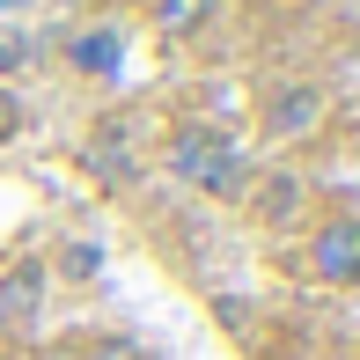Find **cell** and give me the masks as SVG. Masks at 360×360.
I'll use <instances>...</instances> for the list:
<instances>
[{"instance_id": "cell-1", "label": "cell", "mask_w": 360, "mask_h": 360, "mask_svg": "<svg viewBox=\"0 0 360 360\" xmlns=\"http://www.w3.org/2000/svg\"><path fill=\"white\" fill-rule=\"evenodd\" d=\"M169 169L184 176V184L214 191V199H236L243 191V147L214 133V125H184V133L169 140Z\"/></svg>"}, {"instance_id": "cell-2", "label": "cell", "mask_w": 360, "mask_h": 360, "mask_svg": "<svg viewBox=\"0 0 360 360\" xmlns=\"http://www.w3.org/2000/svg\"><path fill=\"white\" fill-rule=\"evenodd\" d=\"M309 272H316L323 287H360V221L353 214L323 221L316 236H309Z\"/></svg>"}, {"instance_id": "cell-3", "label": "cell", "mask_w": 360, "mask_h": 360, "mask_svg": "<svg viewBox=\"0 0 360 360\" xmlns=\"http://www.w3.org/2000/svg\"><path fill=\"white\" fill-rule=\"evenodd\" d=\"M44 316V265L37 257H15L0 272V331H30Z\"/></svg>"}, {"instance_id": "cell-4", "label": "cell", "mask_w": 360, "mask_h": 360, "mask_svg": "<svg viewBox=\"0 0 360 360\" xmlns=\"http://www.w3.org/2000/svg\"><path fill=\"white\" fill-rule=\"evenodd\" d=\"M316 118H323V96L302 81V89H287L280 103H272V118H265V125H272V140H294V133H309Z\"/></svg>"}, {"instance_id": "cell-5", "label": "cell", "mask_w": 360, "mask_h": 360, "mask_svg": "<svg viewBox=\"0 0 360 360\" xmlns=\"http://www.w3.org/2000/svg\"><path fill=\"white\" fill-rule=\"evenodd\" d=\"M74 67L110 74V67H118V37H110V30H89V37H74Z\"/></svg>"}, {"instance_id": "cell-6", "label": "cell", "mask_w": 360, "mask_h": 360, "mask_svg": "<svg viewBox=\"0 0 360 360\" xmlns=\"http://www.w3.org/2000/svg\"><path fill=\"white\" fill-rule=\"evenodd\" d=\"M199 8H206V0H162L155 22H162V30H191V22H199Z\"/></svg>"}, {"instance_id": "cell-7", "label": "cell", "mask_w": 360, "mask_h": 360, "mask_svg": "<svg viewBox=\"0 0 360 360\" xmlns=\"http://www.w3.org/2000/svg\"><path fill=\"white\" fill-rule=\"evenodd\" d=\"M81 360H147L133 338H96V346H81Z\"/></svg>"}, {"instance_id": "cell-8", "label": "cell", "mask_w": 360, "mask_h": 360, "mask_svg": "<svg viewBox=\"0 0 360 360\" xmlns=\"http://www.w3.org/2000/svg\"><path fill=\"white\" fill-rule=\"evenodd\" d=\"M15 133H22V103H15V89L0 81V140H15Z\"/></svg>"}, {"instance_id": "cell-9", "label": "cell", "mask_w": 360, "mask_h": 360, "mask_svg": "<svg viewBox=\"0 0 360 360\" xmlns=\"http://www.w3.org/2000/svg\"><path fill=\"white\" fill-rule=\"evenodd\" d=\"M30 360H81V353H74V346H37Z\"/></svg>"}, {"instance_id": "cell-10", "label": "cell", "mask_w": 360, "mask_h": 360, "mask_svg": "<svg viewBox=\"0 0 360 360\" xmlns=\"http://www.w3.org/2000/svg\"><path fill=\"white\" fill-rule=\"evenodd\" d=\"M0 8H15V0H0Z\"/></svg>"}]
</instances>
